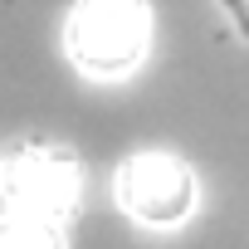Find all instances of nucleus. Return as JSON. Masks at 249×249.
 I'll list each match as a JSON object with an SVG mask.
<instances>
[{"mask_svg":"<svg viewBox=\"0 0 249 249\" xmlns=\"http://www.w3.org/2000/svg\"><path fill=\"white\" fill-rule=\"evenodd\" d=\"M147 49V0H78L69 20V54L88 73H122Z\"/></svg>","mask_w":249,"mask_h":249,"instance_id":"obj_1","label":"nucleus"},{"mask_svg":"<svg viewBox=\"0 0 249 249\" xmlns=\"http://www.w3.org/2000/svg\"><path fill=\"white\" fill-rule=\"evenodd\" d=\"M117 196L137 220L147 225H176L191 210V171L171 157H137L122 166L117 176Z\"/></svg>","mask_w":249,"mask_h":249,"instance_id":"obj_2","label":"nucleus"},{"mask_svg":"<svg viewBox=\"0 0 249 249\" xmlns=\"http://www.w3.org/2000/svg\"><path fill=\"white\" fill-rule=\"evenodd\" d=\"M5 196L30 215H59L73 205V166L49 152H20L5 161Z\"/></svg>","mask_w":249,"mask_h":249,"instance_id":"obj_3","label":"nucleus"},{"mask_svg":"<svg viewBox=\"0 0 249 249\" xmlns=\"http://www.w3.org/2000/svg\"><path fill=\"white\" fill-rule=\"evenodd\" d=\"M0 249H59V234H54V220L49 215H5L0 220Z\"/></svg>","mask_w":249,"mask_h":249,"instance_id":"obj_4","label":"nucleus"}]
</instances>
